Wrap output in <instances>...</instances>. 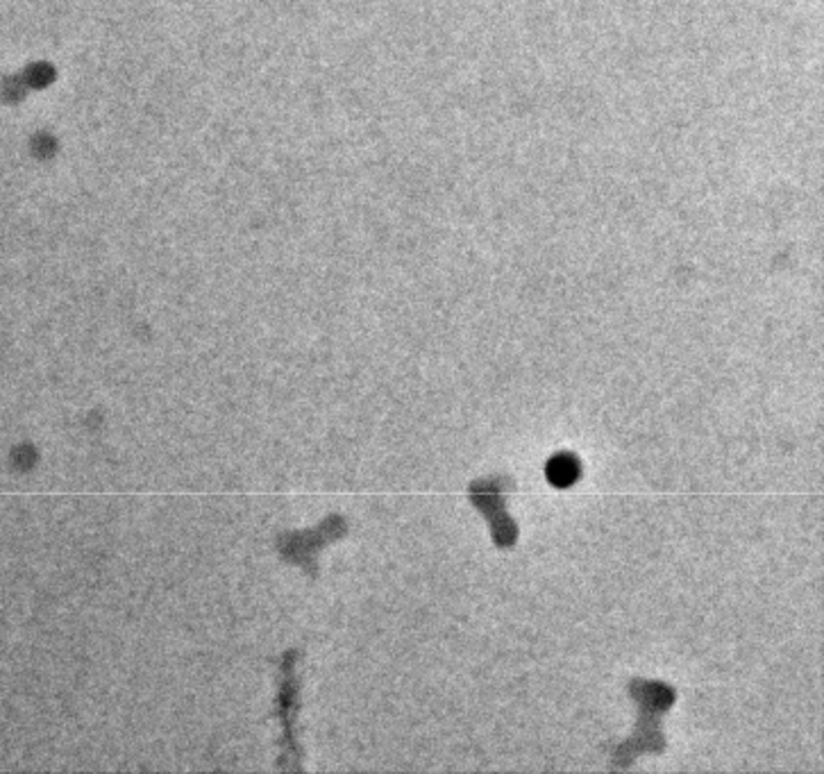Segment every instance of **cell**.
Here are the masks:
<instances>
[{"label":"cell","mask_w":824,"mask_h":774,"mask_svg":"<svg viewBox=\"0 0 824 774\" xmlns=\"http://www.w3.org/2000/svg\"><path fill=\"white\" fill-rule=\"evenodd\" d=\"M630 691L638 704L641 716H638L634 736L625 745H621L613 752V761H611L613 770L627 767L643 752L659 754L666 750L661 716L675 704V691L666 686L664 682H647V680H634Z\"/></svg>","instance_id":"6da1fadb"},{"label":"cell","mask_w":824,"mask_h":774,"mask_svg":"<svg viewBox=\"0 0 824 774\" xmlns=\"http://www.w3.org/2000/svg\"><path fill=\"white\" fill-rule=\"evenodd\" d=\"M511 489L509 478H487L470 484V500L489 518V527L498 548H513L519 541V527L504 512V493Z\"/></svg>","instance_id":"7a4b0ae2"},{"label":"cell","mask_w":824,"mask_h":774,"mask_svg":"<svg viewBox=\"0 0 824 774\" xmlns=\"http://www.w3.org/2000/svg\"><path fill=\"white\" fill-rule=\"evenodd\" d=\"M545 475H547V480H549V484H553V486L568 489V486L577 484V480L581 475V463H579V459L575 455L559 452V455H555L553 459L547 461Z\"/></svg>","instance_id":"3957f363"}]
</instances>
